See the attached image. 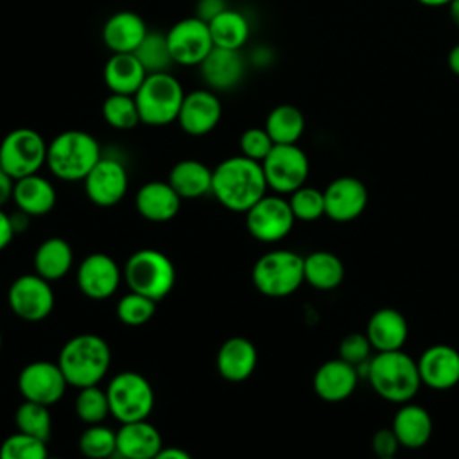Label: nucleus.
I'll list each match as a JSON object with an SVG mask.
<instances>
[{
	"label": "nucleus",
	"mask_w": 459,
	"mask_h": 459,
	"mask_svg": "<svg viewBox=\"0 0 459 459\" xmlns=\"http://www.w3.org/2000/svg\"><path fill=\"white\" fill-rule=\"evenodd\" d=\"M262 163L242 154L222 160L212 176V195L230 212L246 213L267 194Z\"/></svg>",
	"instance_id": "f257e3e1"
},
{
	"label": "nucleus",
	"mask_w": 459,
	"mask_h": 459,
	"mask_svg": "<svg viewBox=\"0 0 459 459\" xmlns=\"http://www.w3.org/2000/svg\"><path fill=\"white\" fill-rule=\"evenodd\" d=\"M364 373L373 391L391 403L411 402L421 387L418 362L402 350L375 351Z\"/></svg>",
	"instance_id": "f03ea898"
},
{
	"label": "nucleus",
	"mask_w": 459,
	"mask_h": 459,
	"mask_svg": "<svg viewBox=\"0 0 459 459\" xmlns=\"http://www.w3.org/2000/svg\"><path fill=\"white\" fill-rule=\"evenodd\" d=\"M57 364L68 385H99L111 366V350L100 335L79 333L63 344Z\"/></svg>",
	"instance_id": "7ed1b4c3"
},
{
	"label": "nucleus",
	"mask_w": 459,
	"mask_h": 459,
	"mask_svg": "<svg viewBox=\"0 0 459 459\" xmlns=\"http://www.w3.org/2000/svg\"><path fill=\"white\" fill-rule=\"evenodd\" d=\"M102 158L93 134L82 129H66L56 134L47 149V167L61 181H82Z\"/></svg>",
	"instance_id": "20e7f679"
},
{
	"label": "nucleus",
	"mask_w": 459,
	"mask_h": 459,
	"mask_svg": "<svg viewBox=\"0 0 459 459\" xmlns=\"http://www.w3.org/2000/svg\"><path fill=\"white\" fill-rule=\"evenodd\" d=\"M185 95L183 84L170 72L149 74L134 93L142 124L161 127L176 122Z\"/></svg>",
	"instance_id": "39448f33"
},
{
	"label": "nucleus",
	"mask_w": 459,
	"mask_h": 459,
	"mask_svg": "<svg viewBox=\"0 0 459 459\" xmlns=\"http://www.w3.org/2000/svg\"><path fill=\"white\" fill-rule=\"evenodd\" d=\"M124 280L133 292L156 303L170 294L176 283V269L170 258L158 249H138L124 265Z\"/></svg>",
	"instance_id": "423d86ee"
},
{
	"label": "nucleus",
	"mask_w": 459,
	"mask_h": 459,
	"mask_svg": "<svg viewBox=\"0 0 459 459\" xmlns=\"http://www.w3.org/2000/svg\"><path fill=\"white\" fill-rule=\"evenodd\" d=\"M255 289L267 298H287L305 281L303 256L290 249L262 255L251 271Z\"/></svg>",
	"instance_id": "0eeeda50"
},
{
	"label": "nucleus",
	"mask_w": 459,
	"mask_h": 459,
	"mask_svg": "<svg viewBox=\"0 0 459 459\" xmlns=\"http://www.w3.org/2000/svg\"><path fill=\"white\" fill-rule=\"evenodd\" d=\"M109 412L120 423L147 420L154 407V391L151 382L136 371L115 375L106 389Z\"/></svg>",
	"instance_id": "6e6552de"
},
{
	"label": "nucleus",
	"mask_w": 459,
	"mask_h": 459,
	"mask_svg": "<svg viewBox=\"0 0 459 459\" xmlns=\"http://www.w3.org/2000/svg\"><path fill=\"white\" fill-rule=\"evenodd\" d=\"M48 143L32 127H16L0 142V167L14 179L38 174L47 165Z\"/></svg>",
	"instance_id": "1a4fd4ad"
},
{
	"label": "nucleus",
	"mask_w": 459,
	"mask_h": 459,
	"mask_svg": "<svg viewBox=\"0 0 459 459\" xmlns=\"http://www.w3.org/2000/svg\"><path fill=\"white\" fill-rule=\"evenodd\" d=\"M267 186L274 194H292L307 183L310 163L298 143H274L273 151L262 161Z\"/></svg>",
	"instance_id": "9d476101"
},
{
	"label": "nucleus",
	"mask_w": 459,
	"mask_h": 459,
	"mask_svg": "<svg viewBox=\"0 0 459 459\" xmlns=\"http://www.w3.org/2000/svg\"><path fill=\"white\" fill-rule=\"evenodd\" d=\"M296 222L289 199L280 194H265L246 212V228L253 238L274 244L285 238Z\"/></svg>",
	"instance_id": "9b49d317"
},
{
	"label": "nucleus",
	"mask_w": 459,
	"mask_h": 459,
	"mask_svg": "<svg viewBox=\"0 0 459 459\" xmlns=\"http://www.w3.org/2000/svg\"><path fill=\"white\" fill-rule=\"evenodd\" d=\"M165 34L174 65L199 66L215 47L208 23L195 14L176 22Z\"/></svg>",
	"instance_id": "f8f14e48"
},
{
	"label": "nucleus",
	"mask_w": 459,
	"mask_h": 459,
	"mask_svg": "<svg viewBox=\"0 0 459 459\" xmlns=\"http://www.w3.org/2000/svg\"><path fill=\"white\" fill-rule=\"evenodd\" d=\"M54 290L50 281L39 274L18 276L7 292V303L11 310L23 321L38 323L50 316L54 308Z\"/></svg>",
	"instance_id": "ddd939ff"
},
{
	"label": "nucleus",
	"mask_w": 459,
	"mask_h": 459,
	"mask_svg": "<svg viewBox=\"0 0 459 459\" xmlns=\"http://www.w3.org/2000/svg\"><path fill=\"white\" fill-rule=\"evenodd\" d=\"M86 197L102 208L120 203L129 188V176L126 165L113 158L102 156L97 165L82 179Z\"/></svg>",
	"instance_id": "4468645a"
},
{
	"label": "nucleus",
	"mask_w": 459,
	"mask_h": 459,
	"mask_svg": "<svg viewBox=\"0 0 459 459\" xmlns=\"http://www.w3.org/2000/svg\"><path fill=\"white\" fill-rule=\"evenodd\" d=\"M68 382L57 362L34 360L18 375V389L23 400L50 407L65 394Z\"/></svg>",
	"instance_id": "2eb2a0df"
},
{
	"label": "nucleus",
	"mask_w": 459,
	"mask_h": 459,
	"mask_svg": "<svg viewBox=\"0 0 459 459\" xmlns=\"http://www.w3.org/2000/svg\"><path fill=\"white\" fill-rule=\"evenodd\" d=\"M325 215L335 222H350L362 215L368 206V188L355 176H339L323 190Z\"/></svg>",
	"instance_id": "dca6fc26"
},
{
	"label": "nucleus",
	"mask_w": 459,
	"mask_h": 459,
	"mask_svg": "<svg viewBox=\"0 0 459 459\" xmlns=\"http://www.w3.org/2000/svg\"><path fill=\"white\" fill-rule=\"evenodd\" d=\"M222 118V102L210 88H199L185 95L178 124L190 136H204L212 133Z\"/></svg>",
	"instance_id": "f3484780"
},
{
	"label": "nucleus",
	"mask_w": 459,
	"mask_h": 459,
	"mask_svg": "<svg viewBox=\"0 0 459 459\" xmlns=\"http://www.w3.org/2000/svg\"><path fill=\"white\" fill-rule=\"evenodd\" d=\"M122 274L118 264L109 255L91 253L77 267V287L86 298L102 301L117 292Z\"/></svg>",
	"instance_id": "a211bd4d"
},
{
	"label": "nucleus",
	"mask_w": 459,
	"mask_h": 459,
	"mask_svg": "<svg viewBox=\"0 0 459 459\" xmlns=\"http://www.w3.org/2000/svg\"><path fill=\"white\" fill-rule=\"evenodd\" d=\"M247 70L242 50H230L213 47V50L199 65V75L206 88L219 91H230L237 88Z\"/></svg>",
	"instance_id": "6ab92c4d"
},
{
	"label": "nucleus",
	"mask_w": 459,
	"mask_h": 459,
	"mask_svg": "<svg viewBox=\"0 0 459 459\" xmlns=\"http://www.w3.org/2000/svg\"><path fill=\"white\" fill-rule=\"evenodd\" d=\"M421 385L446 391L459 384V351L450 344H432L420 355Z\"/></svg>",
	"instance_id": "aec40b11"
},
{
	"label": "nucleus",
	"mask_w": 459,
	"mask_h": 459,
	"mask_svg": "<svg viewBox=\"0 0 459 459\" xmlns=\"http://www.w3.org/2000/svg\"><path fill=\"white\" fill-rule=\"evenodd\" d=\"M359 369L342 359H330L323 362L312 378L314 393L330 403L342 402L350 398L359 384Z\"/></svg>",
	"instance_id": "412c9836"
},
{
	"label": "nucleus",
	"mask_w": 459,
	"mask_h": 459,
	"mask_svg": "<svg viewBox=\"0 0 459 459\" xmlns=\"http://www.w3.org/2000/svg\"><path fill=\"white\" fill-rule=\"evenodd\" d=\"M147 32V23L138 13L117 11L102 25V43L111 54H133Z\"/></svg>",
	"instance_id": "4be33fe9"
},
{
	"label": "nucleus",
	"mask_w": 459,
	"mask_h": 459,
	"mask_svg": "<svg viewBox=\"0 0 459 459\" xmlns=\"http://www.w3.org/2000/svg\"><path fill=\"white\" fill-rule=\"evenodd\" d=\"M364 333L375 351H393L403 348L409 335V325L400 310L382 307L371 314Z\"/></svg>",
	"instance_id": "5701e85b"
},
{
	"label": "nucleus",
	"mask_w": 459,
	"mask_h": 459,
	"mask_svg": "<svg viewBox=\"0 0 459 459\" xmlns=\"http://www.w3.org/2000/svg\"><path fill=\"white\" fill-rule=\"evenodd\" d=\"M258 362V353L255 344L240 335L226 339L215 357V366L219 375L228 382L247 380Z\"/></svg>",
	"instance_id": "b1692460"
},
{
	"label": "nucleus",
	"mask_w": 459,
	"mask_h": 459,
	"mask_svg": "<svg viewBox=\"0 0 459 459\" xmlns=\"http://www.w3.org/2000/svg\"><path fill=\"white\" fill-rule=\"evenodd\" d=\"M136 212L151 222H167L174 219L181 208V197L169 181H147L134 197Z\"/></svg>",
	"instance_id": "393cba45"
},
{
	"label": "nucleus",
	"mask_w": 459,
	"mask_h": 459,
	"mask_svg": "<svg viewBox=\"0 0 459 459\" xmlns=\"http://www.w3.org/2000/svg\"><path fill=\"white\" fill-rule=\"evenodd\" d=\"M161 448V434L147 420L122 423L117 430V454L122 459H152Z\"/></svg>",
	"instance_id": "a878e982"
},
{
	"label": "nucleus",
	"mask_w": 459,
	"mask_h": 459,
	"mask_svg": "<svg viewBox=\"0 0 459 459\" xmlns=\"http://www.w3.org/2000/svg\"><path fill=\"white\" fill-rule=\"evenodd\" d=\"M56 199L57 194L54 185L39 174H30L14 181L13 201L16 208L29 217L47 215L56 206Z\"/></svg>",
	"instance_id": "bb28decb"
},
{
	"label": "nucleus",
	"mask_w": 459,
	"mask_h": 459,
	"mask_svg": "<svg viewBox=\"0 0 459 459\" xmlns=\"http://www.w3.org/2000/svg\"><path fill=\"white\" fill-rule=\"evenodd\" d=\"M393 432L405 448H421L432 436V416L418 403H402L393 416Z\"/></svg>",
	"instance_id": "cd10ccee"
},
{
	"label": "nucleus",
	"mask_w": 459,
	"mask_h": 459,
	"mask_svg": "<svg viewBox=\"0 0 459 459\" xmlns=\"http://www.w3.org/2000/svg\"><path fill=\"white\" fill-rule=\"evenodd\" d=\"M147 75L134 54H111L102 70V79L109 93L122 95H134Z\"/></svg>",
	"instance_id": "c85d7f7f"
},
{
	"label": "nucleus",
	"mask_w": 459,
	"mask_h": 459,
	"mask_svg": "<svg viewBox=\"0 0 459 459\" xmlns=\"http://www.w3.org/2000/svg\"><path fill=\"white\" fill-rule=\"evenodd\" d=\"M213 169L199 160H181L169 172V183L181 199H199L212 194Z\"/></svg>",
	"instance_id": "c756f323"
},
{
	"label": "nucleus",
	"mask_w": 459,
	"mask_h": 459,
	"mask_svg": "<svg viewBox=\"0 0 459 459\" xmlns=\"http://www.w3.org/2000/svg\"><path fill=\"white\" fill-rule=\"evenodd\" d=\"M34 273L45 278L47 281H57L74 265L72 246L61 237H50L43 240L34 253Z\"/></svg>",
	"instance_id": "7c9ffc66"
},
{
	"label": "nucleus",
	"mask_w": 459,
	"mask_h": 459,
	"mask_svg": "<svg viewBox=\"0 0 459 459\" xmlns=\"http://www.w3.org/2000/svg\"><path fill=\"white\" fill-rule=\"evenodd\" d=\"M305 281L317 290H333L344 280V264L332 251H312L303 256Z\"/></svg>",
	"instance_id": "2f4dec72"
},
{
	"label": "nucleus",
	"mask_w": 459,
	"mask_h": 459,
	"mask_svg": "<svg viewBox=\"0 0 459 459\" xmlns=\"http://www.w3.org/2000/svg\"><path fill=\"white\" fill-rule=\"evenodd\" d=\"M213 45L219 48L242 50L251 36V25L244 13L228 7L212 22H208Z\"/></svg>",
	"instance_id": "473e14b6"
},
{
	"label": "nucleus",
	"mask_w": 459,
	"mask_h": 459,
	"mask_svg": "<svg viewBox=\"0 0 459 459\" xmlns=\"http://www.w3.org/2000/svg\"><path fill=\"white\" fill-rule=\"evenodd\" d=\"M264 127L274 143H298L305 133V115L294 104H278L265 117Z\"/></svg>",
	"instance_id": "72a5a7b5"
},
{
	"label": "nucleus",
	"mask_w": 459,
	"mask_h": 459,
	"mask_svg": "<svg viewBox=\"0 0 459 459\" xmlns=\"http://www.w3.org/2000/svg\"><path fill=\"white\" fill-rule=\"evenodd\" d=\"M143 65L147 74L170 72L174 61L167 43V34L160 30H149L138 48L133 52Z\"/></svg>",
	"instance_id": "f704fd0d"
},
{
	"label": "nucleus",
	"mask_w": 459,
	"mask_h": 459,
	"mask_svg": "<svg viewBox=\"0 0 459 459\" xmlns=\"http://www.w3.org/2000/svg\"><path fill=\"white\" fill-rule=\"evenodd\" d=\"M100 113L104 122L118 131H129L142 124L134 95L109 93L102 102Z\"/></svg>",
	"instance_id": "c9c22d12"
},
{
	"label": "nucleus",
	"mask_w": 459,
	"mask_h": 459,
	"mask_svg": "<svg viewBox=\"0 0 459 459\" xmlns=\"http://www.w3.org/2000/svg\"><path fill=\"white\" fill-rule=\"evenodd\" d=\"M14 423L18 432L48 441L52 434V416L47 405L23 400L14 412Z\"/></svg>",
	"instance_id": "e433bc0d"
},
{
	"label": "nucleus",
	"mask_w": 459,
	"mask_h": 459,
	"mask_svg": "<svg viewBox=\"0 0 459 459\" xmlns=\"http://www.w3.org/2000/svg\"><path fill=\"white\" fill-rule=\"evenodd\" d=\"M77 445L88 459H108L117 454V432L102 423L88 425L79 436Z\"/></svg>",
	"instance_id": "4c0bfd02"
},
{
	"label": "nucleus",
	"mask_w": 459,
	"mask_h": 459,
	"mask_svg": "<svg viewBox=\"0 0 459 459\" xmlns=\"http://www.w3.org/2000/svg\"><path fill=\"white\" fill-rule=\"evenodd\" d=\"M75 414L86 425H97L106 420L109 412V402L104 389L99 385L81 387L75 398Z\"/></svg>",
	"instance_id": "58836bf2"
},
{
	"label": "nucleus",
	"mask_w": 459,
	"mask_h": 459,
	"mask_svg": "<svg viewBox=\"0 0 459 459\" xmlns=\"http://www.w3.org/2000/svg\"><path fill=\"white\" fill-rule=\"evenodd\" d=\"M289 204L296 217V221L312 222L325 215V195L323 190L314 186H299L292 194H289Z\"/></svg>",
	"instance_id": "ea45409f"
},
{
	"label": "nucleus",
	"mask_w": 459,
	"mask_h": 459,
	"mask_svg": "<svg viewBox=\"0 0 459 459\" xmlns=\"http://www.w3.org/2000/svg\"><path fill=\"white\" fill-rule=\"evenodd\" d=\"M156 312V301L138 294V292H129L122 296L117 303V317L120 323L127 326H142L145 325Z\"/></svg>",
	"instance_id": "a19ab883"
},
{
	"label": "nucleus",
	"mask_w": 459,
	"mask_h": 459,
	"mask_svg": "<svg viewBox=\"0 0 459 459\" xmlns=\"http://www.w3.org/2000/svg\"><path fill=\"white\" fill-rule=\"evenodd\" d=\"M47 441L23 432L11 434L0 445V459H47Z\"/></svg>",
	"instance_id": "79ce46f5"
},
{
	"label": "nucleus",
	"mask_w": 459,
	"mask_h": 459,
	"mask_svg": "<svg viewBox=\"0 0 459 459\" xmlns=\"http://www.w3.org/2000/svg\"><path fill=\"white\" fill-rule=\"evenodd\" d=\"M373 351L375 350L364 332H351L341 339L337 348V353H339L337 357L359 369L369 362V359L373 357L371 355Z\"/></svg>",
	"instance_id": "37998d69"
},
{
	"label": "nucleus",
	"mask_w": 459,
	"mask_h": 459,
	"mask_svg": "<svg viewBox=\"0 0 459 459\" xmlns=\"http://www.w3.org/2000/svg\"><path fill=\"white\" fill-rule=\"evenodd\" d=\"M238 145H240L242 156L262 163L267 158V154L273 151L274 142L269 136V133L265 131V127H247L240 134Z\"/></svg>",
	"instance_id": "c03bdc74"
},
{
	"label": "nucleus",
	"mask_w": 459,
	"mask_h": 459,
	"mask_svg": "<svg viewBox=\"0 0 459 459\" xmlns=\"http://www.w3.org/2000/svg\"><path fill=\"white\" fill-rule=\"evenodd\" d=\"M400 441L393 429H378L371 437V450L377 457H396V452L400 448Z\"/></svg>",
	"instance_id": "a18cd8bd"
},
{
	"label": "nucleus",
	"mask_w": 459,
	"mask_h": 459,
	"mask_svg": "<svg viewBox=\"0 0 459 459\" xmlns=\"http://www.w3.org/2000/svg\"><path fill=\"white\" fill-rule=\"evenodd\" d=\"M228 7H230L228 0H197V4H195V16L208 23L215 16H219L222 11H226Z\"/></svg>",
	"instance_id": "49530a36"
},
{
	"label": "nucleus",
	"mask_w": 459,
	"mask_h": 459,
	"mask_svg": "<svg viewBox=\"0 0 459 459\" xmlns=\"http://www.w3.org/2000/svg\"><path fill=\"white\" fill-rule=\"evenodd\" d=\"M14 228H13V222H11V215H7L2 208H0V251H4L13 237H14Z\"/></svg>",
	"instance_id": "de8ad7c7"
},
{
	"label": "nucleus",
	"mask_w": 459,
	"mask_h": 459,
	"mask_svg": "<svg viewBox=\"0 0 459 459\" xmlns=\"http://www.w3.org/2000/svg\"><path fill=\"white\" fill-rule=\"evenodd\" d=\"M14 178L9 176L2 167H0V208L13 199V192H14Z\"/></svg>",
	"instance_id": "09e8293b"
},
{
	"label": "nucleus",
	"mask_w": 459,
	"mask_h": 459,
	"mask_svg": "<svg viewBox=\"0 0 459 459\" xmlns=\"http://www.w3.org/2000/svg\"><path fill=\"white\" fill-rule=\"evenodd\" d=\"M152 459H192V455L179 446H163Z\"/></svg>",
	"instance_id": "8fccbe9b"
},
{
	"label": "nucleus",
	"mask_w": 459,
	"mask_h": 459,
	"mask_svg": "<svg viewBox=\"0 0 459 459\" xmlns=\"http://www.w3.org/2000/svg\"><path fill=\"white\" fill-rule=\"evenodd\" d=\"M446 65H448V70L459 77V43H455L450 52H448V57H446Z\"/></svg>",
	"instance_id": "3c124183"
},
{
	"label": "nucleus",
	"mask_w": 459,
	"mask_h": 459,
	"mask_svg": "<svg viewBox=\"0 0 459 459\" xmlns=\"http://www.w3.org/2000/svg\"><path fill=\"white\" fill-rule=\"evenodd\" d=\"M446 7H448L450 20L454 22V25H455V27H459V0H452Z\"/></svg>",
	"instance_id": "603ef678"
},
{
	"label": "nucleus",
	"mask_w": 459,
	"mask_h": 459,
	"mask_svg": "<svg viewBox=\"0 0 459 459\" xmlns=\"http://www.w3.org/2000/svg\"><path fill=\"white\" fill-rule=\"evenodd\" d=\"M416 2L425 7H446L452 0H416Z\"/></svg>",
	"instance_id": "864d4df0"
},
{
	"label": "nucleus",
	"mask_w": 459,
	"mask_h": 459,
	"mask_svg": "<svg viewBox=\"0 0 459 459\" xmlns=\"http://www.w3.org/2000/svg\"><path fill=\"white\" fill-rule=\"evenodd\" d=\"M377 459H398V457H377Z\"/></svg>",
	"instance_id": "5fc2aeb1"
},
{
	"label": "nucleus",
	"mask_w": 459,
	"mask_h": 459,
	"mask_svg": "<svg viewBox=\"0 0 459 459\" xmlns=\"http://www.w3.org/2000/svg\"><path fill=\"white\" fill-rule=\"evenodd\" d=\"M0 350H2V333H0Z\"/></svg>",
	"instance_id": "6e6d98bb"
},
{
	"label": "nucleus",
	"mask_w": 459,
	"mask_h": 459,
	"mask_svg": "<svg viewBox=\"0 0 459 459\" xmlns=\"http://www.w3.org/2000/svg\"><path fill=\"white\" fill-rule=\"evenodd\" d=\"M47 459H61V457H47Z\"/></svg>",
	"instance_id": "4d7b16f0"
}]
</instances>
